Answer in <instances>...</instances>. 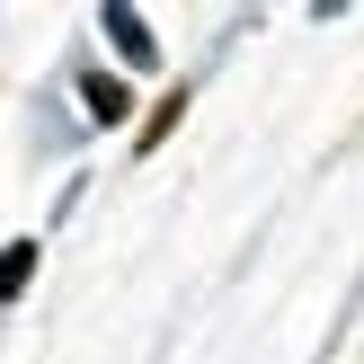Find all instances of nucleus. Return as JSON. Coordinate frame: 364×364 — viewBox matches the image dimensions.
I'll use <instances>...</instances> for the list:
<instances>
[{
    "mask_svg": "<svg viewBox=\"0 0 364 364\" xmlns=\"http://www.w3.org/2000/svg\"><path fill=\"white\" fill-rule=\"evenodd\" d=\"M98 36H107V45H116L134 71H160V36H151V18H142V9L107 0V9H98Z\"/></svg>",
    "mask_w": 364,
    "mask_h": 364,
    "instance_id": "1",
    "label": "nucleus"
},
{
    "mask_svg": "<svg viewBox=\"0 0 364 364\" xmlns=\"http://www.w3.org/2000/svg\"><path fill=\"white\" fill-rule=\"evenodd\" d=\"M36 267H45V240L36 231H18V240H0V302H18L36 284Z\"/></svg>",
    "mask_w": 364,
    "mask_h": 364,
    "instance_id": "2",
    "label": "nucleus"
},
{
    "mask_svg": "<svg viewBox=\"0 0 364 364\" xmlns=\"http://www.w3.org/2000/svg\"><path fill=\"white\" fill-rule=\"evenodd\" d=\"M80 107H89L98 124H124V116H134V89L107 80V71H80Z\"/></svg>",
    "mask_w": 364,
    "mask_h": 364,
    "instance_id": "3",
    "label": "nucleus"
},
{
    "mask_svg": "<svg viewBox=\"0 0 364 364\" xmlns=\"http://www.w3.org/2000/svg\"><path fill=\"white\" fill-rule=\"evenodd\" d=\"M178 116H187V89H169V98L151 107V124H142V134H134V151H160V142L178 134Z\"/></svg>",
    "mask_w": 364,
    "mask_h": 364,
    "instance_id": "4",
    "label": "nucleus"
}]
</instances>
